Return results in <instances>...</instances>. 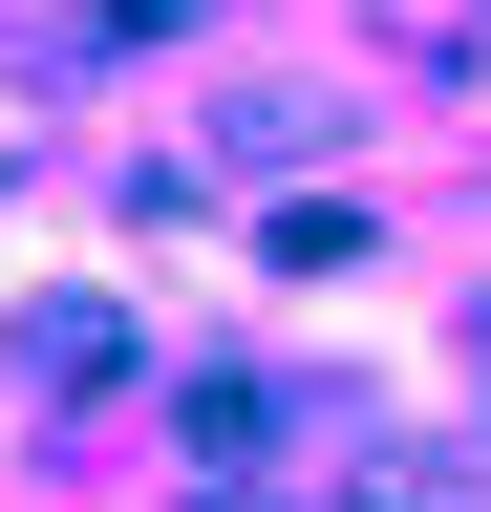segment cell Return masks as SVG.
<instances>
[{"label": "cell", "mask_w": 491, "mask_h": 512, "mask_svg": "<svg viewBox=\"0 0 491 512\" xmlns=\"http://www.w3.org/2000/svg\"><path fill=\"white\" fill-rule=\"evenodd\" d=\"M342 491H363V512H470V448H406V427H342Z\"/></svg>", "instance_id": "1"}]
</instances>
